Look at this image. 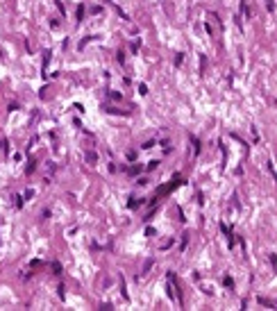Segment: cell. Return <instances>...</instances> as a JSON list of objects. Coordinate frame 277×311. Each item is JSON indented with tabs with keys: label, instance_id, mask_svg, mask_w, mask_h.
I'll use <instances>...</instances> for the list:
<instances>
[{
	"label": "cell",
	"instance_id": "277c9868",
	"mask_svg": "<svg viewBox=\"0 0 277 311\" xmlns=\"http://www.w3.org/2000/svg\"><path fill=\"white\" fill-rule=\"evenodd\" d=\"M223 284H225L227 288H232V286H234V282H232V277H225V279H223Z\"/></svg>",
	"mask_w": 277,
	"mask_h": 311
},
{
	"label": "cell",
	"instance_id": "30bf717a",
	"mask_svg": "<svg viewBox=\"0 0 277 311\" xmlns=\"http://www.w3.org/2000/svg\"><path fill=\"white\" fill-rule=\"evenodd\" d=\"M266 5H268V9H270V12L275 9V3H273V0H266Z\"/></svg>",
	"mask_w": 277,
	"mask_h": 311
},
{
	"label": "cell",
	"instance_id": "7a4b0ae2",
	"mask_svg": "<svg viewBox=\"0 0 277 311\" xmlns=\"http://www.w3.org/2000/svg\"><path fill=\"white\" fill-rule=\"evenodd\" d=\"M118 279H120V295L125 298V300H130V293H127V288H125V279H123V275H118Z\"/></svg>",
	"mask_w": 277,
	"mask_h": 311
},
{
	"label": "cell",
	"instance_id": "8992f818",
	"mask_svg": "<svg viewBox=\"0 0 277 311\" xmlns=\"http://www.w3.org/2000/svg\"><path fill=\"white\" fill-rule=\"evenodd\" d=\"M82 16H84V7L80 5V7H77V21H82Z\"/></svg>",
	"mask_w": 277,
	"mask_h": 311
},
{
	"label": "cell",
	"instance_id": "9c48e42d",
	"mask_svg": "<svg viewBox=\"0 0 277 311\" xmlns=\"http://www.w3.org/2000/svg\"><path fill=\"white\" fill-rule=\"evenodd\" d=\"M170 245H173V239L166 241V243H161V250H166V248H170Z\"/></svg>",
	"mask_w": 277,
	"mask_h": 311
},
{
	"label": "cell",
	"instance_id": "52a82bcc",
	"mask_svg": "<svg viewBox=\"0 0 277 311\" xmlns=\"http://www.w3.org/2000/svg\"><path fill=\"white\" fill-rule=\"evenodd\" d=\"M52 270H55V273H61V266L57 264V261H52Z\"/></svg>",
	"mask_w": 277,
	"mask_h": 311
},
{
	"label": "cell",
	"instance_id": "3957f363",
	"mask_svg": "<svg viewBox=\"0 0 277 311\" xmlns=\"http://www.w3.org/2000/svg\"><path fill=\"white\" fill-rule=\"evenodd\" d=\"M259 304H264V307H270V309H275V302H273V300H266V298H259Z\"/></svg>",
	"mask_w": 277,
	"mask_h": 311
},
{
	"label": "cell",
	"instance_id": "ba28073f",
	"mask_svg": "<svg viewBox=\"0 0 277 311\" xmlns=\"http://www.w3.org/2000/svg\"><path fill=\"white\" fill-rule=\"evenodd\" d=\"M64 291H66V288H64V284H61L59 288H57V293H59V298H61V300H64V295H66V293H64Z\"/></svg>",
	"mask_w": 277,
	"mask_h": 311
},
{
	"label": "cell",
	"instance_id": "6da1fadb",
	"mask_svg": "<svg viewBox=\"0 0 277 311\" xmlns=\"http://www.w3.org/2000/svg\"><path fill=\"white\" fill-rule=\"evenodd\" d=\"M166 277H168V298L175 300V302L182 307L184 304V298H182V286H179V282H177V275L175 273H168Z\"/></svg>",
	"mask_w": 277,
	"mask_h": 311
},
{
	"label": "cell",
	"instance_id": "5b68a950",
	"mask_svg": "<svg viewBox=\"0 0 277 311\" xmlns=\"http://www.w3.org/2000/svg\"><path fill=\"white\" fill-rule=\"evenodd\" d=\"M139 205H141V202H139V200H134V198H132V200H130V209H136Z\"/></svg>",
	"mask_w": 277,
	"mask_h": 311
}]
</instances>
